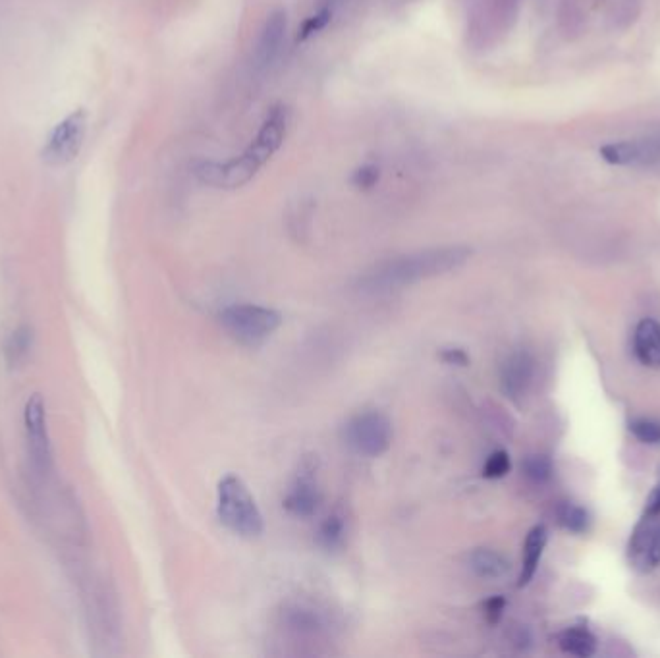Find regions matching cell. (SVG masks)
<instances>
[{
	"label": "cell",
	"instance_id": "13",
	"mask_svg": "<svg viewBox=\"0 0 660 658\" xmlns=\"http://www.w3.org/2000/svg\"><path fill=\"white\" fill-rule=\"evenodd\" d=\"M535 361L527 352H514L502 365L500 384L508 398L516 400L523 396L533 381Z\"/></svg>",
	"mask_w": 660,
	"mask_h": 658
},
{
	"label": "cell",
	"instance_id": "20",
	"mask_svg": "<svg viewBox=\"0 0 660 658\" xmlns=\"http://www.w3.org/2000/svg\"><path fill=\"white\" fill-rule=\"evenodd\" d=\"M286 624L300 633H315L323 628V618L311 608L294 606L286 612Z\"/></svg>",
	"mask_w": 660,
	"mask_h": 658
},
{
	"label": "cell",
	"instance_id": "16",
	"mask_svg": "<svg viewBox=\"0 0 660 658\" xmlns=\"http://www.w3.org/2000/svg\"><path fill=\"white\" fill-rule=\"evenodd\" d=\"M469 568L475 576L483 579H498L504 577L510 570L508 560L491 549H477L469 554Z\"/></svg>",
	"mask_w": 660,
	"mask_h": 658
},
{
	"label": "cell",
	"instance_id": "25",
	"mask_svg": "<svg viewBox=\"0 0 660 658\" xmlns=\"http://www.w3.org/2000/svg\"><path fill=\"white\" fill-rule=\"evenodd\" d=\"M630 431L635 435V439L647 444H657L660 442V423L653 419H637L630 425Z\"/></svg>",
	"mask_w": 660,
	"mask_h": 658
},
{
	"label": "cell",
	"instance_id": "18",
	"mask_svg": "<svg viewBox=\"0 0 660 658\" xmlns=\"http://www.w3.org/2000/svg\"><path fill=\"white\" fill-rule=\"evenodd\" d=\"M336 14V0H325L313 14H309L303 20L302 26L298 29V43H305L309 39H313L315 35H319L321 31L329 28L332 18Z\"/></svg>",
	"mask_w": 660,
	"mask_h": 658
},
{
	"label": "cell",
	"instance_id": "8",
	"mask_svg": "<svg viewBox=\"0 0 660 658\" xmlns=\"http://www.w3.org/2000/svg\"><path fill=\"white\" fill-rule=\"evenodd\" d=\"M87 130V116L82 109L74 110L60 120L47 138L43 147V161L49 166H64L72 163L83 147Z\"/></svg>",
	"mask_w": 660,
	"mask_h": 658
},
{
	"label": "cell",
	"instance_id": "7",
	"mask_svg": "<svg viewBox=\"0 0 660 658\" xmlns=\"http://www.w3.org/2000/svg\"><path fill=\"white\" fill-rule=\"evenodd\" d=\"M522 0H485L469 22L468 37L471 45L485 47L496 41L502 33L510 31L518 20Z\"/></svg>",
	"mask_w": 660,
	"mask_h": 658
},
{
	"label": "cell",
	"instance_id": "6",
	"mask_svg": "<svg viewBox=\"0 0 660 658\" xmlns=\"http://www.w3.org/2000/svg\"><path fill=\"white\" fill-rule=\"evenodd\" d=\"M24 425H26L29 469L41 481L53 469V450H51V439H49V429H47L45 402L39 394L31 396L26 402Z\"/></svg>",
	"mask_w": 660,
	"mask_h": 658
},
{
	"label": "cell",
	"instance_id": "28",
	"mask_svg": "<svg viewBox=\"0 0 660 658\" xmlns=\"http://www.w3.org/2000/svg\"><path fill=\"white\" fill-rule=\"evenodd\" d=\"M442 361H446L448 365L466 367L469 363V357L462 348H446V350H442Z\"/></svg>",
	"mask_w": 660,
	"mask_h": 658
},
{
	"label": "cell",
	"instance_id": "15",
	"mask_svg": "<svg viewBox=\"0 0 660 658\" xmlns=\"http://www.w3.org/2000/svg\"><path fill=\"white\" fill-rule=\"evenodd\" d=\"M547 529L543 525H537L533 527L529 533H527V539H525V547H523V566H522V576H520V585H527L535 572H537V566L541 562V556H543V550L547 547Z\"/></svg>",
	"mask_w": 660,
	"mask_h": 658
},
{
	"label": "cell",
	"instance_id": "10",
	"mask_svg": "<svg viewBox=\"0 0 660 658\" xmlns=\"http://www.w3.org/2000/svg\"><path fill=\"white\" fill-rule=\"evenodd\" d=\"M601 159L614 166H653L660 163V138L612 141L599 149Z\"/></svg>",
	"mask_w": 660,
	"mask_h": 658
},
{
	"label": "cell",
	"instance_id": "29",
	"mask_svg": "<svg viewBox=\"0 0 660 658\" xmlns=\"http://www.w3.org/2000/svg\"><path fill=\"white\" fill-rule=\"evenodd\" d=\"M645 514H647V516H660V487H657V489H655V493L649 496Z\"/></svg>",
	"mask_w": 660,
	"mask_h": 658
},
{
	"label": "cell",
	"instance_id": "24",
	"mask_svg": "<svg viewBox=\"0 0 660 658\" xmlns=\"http://www.w3.org/2000/svg\"><path fill=\"white\" fill-rule=\"evenodd\" d=\"M525 475L535 483H545L552 475V464L547 456H529L523 464Z\"/></svg>",
	"mask_w": 660,
	"mask_h": 658
},
{
	"label": "cell",
	"instance_id": "21",
	"mask_svg": "<svg viewBox=\"0 0 660 658\" xmlns=\"http://www.w3.org/2000/svg\"><path fill=\"white\" fill-rule=\"evenodd\" d=\"M31 348V330L28 327L14 330L6 344V357L10 365H18L22 359H26Z\"/></svg>",
	"mask_w": 660,
	"mask_h": 658
},
{
	"label": "cell",
	"instance_id": "9",
	"mask_svg": "<svg viewBox=\"0 0 660 658\" xmlns=\"http://www.w3.org/2000/svg\"><path fill=\"white\" fill-rule=\"evenodd\" d=\"M321 504V491L317 485V462L303 460L300 471L284 498L286 510L296 518H311Z\"/></svg>",
	"mask_w": 660,
	"mask_h": 658
},
{
	"label": "cell",
	"instance_id": "27",
	"mask_svg": "<svg viewBox=\"0 0 660 658\" xmlns=\"http://www.w3.org/2000/svg\"><path fill=\"white\" fill-rule=\"evenodd\" d=\"M504 606H506V601L502 597H498V595L485 603V618L489 620V624L500 622L502 612H504Z\"/></svg>",
	"mask_w": 660,
	"mask_h": 658
},
{
	"label": "cell",
	"instance_id": "14",
	"mask_svg": "<svg viewBox=\"0 0 660 658\" xmlns=\"http://www.w3.org/2000/svg\"><path fill=\"white\" fill-rule=\"evenodd\" d=\"M633 350L647 367H660V325L655 319H643L633 334Z\"/></svg>",
	"mask_w": 660,
	"mask_h": 658
},
{
	"label": "cell",
	"instance_id": "4",
	"mask_svg": "<svg viewBox=\"0 0 660 658\" xmlns=\"http://www.w3.org/2000/svg\"><path fill=\"white\" fill-rule=\"evenodd\" d=\"M220 321L222 327L240 344L259 346L280 327L282 317L275 309L253 303H240L226 307L220 313Z\"/></svg>",
	"mask_w": 660,
	"mask_h": 658
},
{
	"label": "cell",
	"instance_id": "22",
	"mask_svg": "<svg viewBox=\"0 0 660 658\" xmlns=\"http://www.w3.org/2000/svg\"><path fill=\"white\" fill-rule=\"evenodd\" d=\"M352 186L358 188L361 192H369L373 190L379 180H381V168L375 165V163H365V165L358 166L354 172H352Z\"/></svg>",
	"mask_w": 660,
	"mask_h": 658
},
{
	"label": "cell",
	"instance_id": "12",
	"mask_svg": "<svg viewBox=\"0 0 660 658\" xmlns=\"http://www.w3.org/2000/svg\"><path fill=\"white\" fill-rule=\"evenodd\" d=\"M286 29H288V18L284 10H275L269 14L265 20L263 28L259 31L257 43H255V66L259 70H267L276 62V58L282 53L284 39H286Z\"/></svg>",
	"mask_w": 660,
	"mask_h": 658
},
{
	"label": "cell",
	"instance_id": "17",
	"mask_svg": "<svg viewBox=\"0 0 660 658\" xmlns=\"http://www.w3.org/2000/svg\"><path fill=\"white\" fill-rule=\"evenodd\" d=\"M558 645L564 653L581 658L591 657L597 649V641L593 633L585 628H570L562 631L558 637Z\"/></svg>",
	"mask_w": 660,
	"mask_h": 658
},
{
	"label": "cell",
	"instance_id": "5",
	"mask_svg": "<svg viewBox=\"0 0 660 658\" xmlns=\"http://www.w3.org/2000/svg\"><path fill=\"white\" fill-rule=\"evenodd\" d=\"M344 440L359 456L379 458L392 444V423L385 413H359L346 423Z\"/></svg>",
	"mask_w": 660,
	"mask_h": 658
},
{
	"label": "cell",
	"instance_id": "19",
	"mask_svg": "<svg viewBox=\"0 0 660 658\" xmlns=\"http://www.w3.org/2000/svg\"><path fill=\"white\" fill-rule=\"evenodd\" d=\"M344 541H346V518H344V514L334 512L321 523L319 533H317V543L321 549L332 552V550L342 549Z\"/></svg>",
	"mask_w": 660,
	"mask_h": 658
},
{
	"label": "cell",
	"instance_id": "1",
	"mask_svg": "<svg viewBox=\"0 0 660 658\" xmlns=\"http://www.w3.org/2000/svg\"><path fill=\"white\" fill-rule=\"evenodd\" d=\"M290 128V110L275 105L263 118L255 138L246 151L228 161H203L195 166V176L201 184L217 190H236L249 184L263 166L282 147Z\"/></svg>",
	"mask_w": 660,
	"mask_h": 658
},
{
	"label": "cell",
	"instance_id": "23",
	"mask_svg": "<svg viewBox=\"0 0 660 658\" xmlns=\"http://www.w3.org/2000/svg\"><path fill=\"white\" fill-rule=\"evenodd\" d=\"M558 518H560V523H562L566 529H570V531H574V533L585 531L587 525H589V516H587V512H585L583 508L576 506V504H564V506L560 508V512H558Z\"/></svg>",
	"mask_w": 660,
	"mask_h": 658
},
{
	"label": "cell",
	"instance_id": "3",
	"mask_svg": "<svg viewBox=\"0 0 660 658\" xmlns=\"http://www.w3.org/2000/svg\"><path fill=\"white\" fill-rule=\"evenodd\" d=\"M217 512L224 527L240 537H257L263 533L261 510L246 483L236 475H226L220 481Z\"/></svg>",
	"mask_w": 660,
	"mask_h": 658
},
{
	"label": "cell",
	"instance_id": "11",
	"mask_svg": "<svg viewBox=\"0 0 660 658\" xmlns=\"http://www.w3.org/2000/svg\"><path fill=\"white\" fill-rule=\"evenodd\" d=\"M630 560L641 572H651L660 564L659 516H647L637 525L630 541Z\"/></svg>",
	"mask_w": 660,
	"mask_h": 658
},
{
	"label": "cell",
	"instance_id": "2",
	"mask_svg": "<svg viewBox=\"0 0 660 658\" xmlns=\"http://www.w3.org/2000/svg\"><path fill=\"white\" fill-rule=\"evenodd\" d=\"M471 255L464 246L429 247L390 257L359 276L358 288L365 294H386L413 286L421 280L460 269Z\"/></svg>",
	"mask_w": 660,
	"mask_h": 658
},
{
	"label": "cell",
	"instance_id": "26",
	"mask_svg": "<svg viewBox=\"0 0 660 658\" xmlns=\"http://www.w3.org/2000/svg\"><path fill=\"white\" fill-rule=\"evenodd\" d=\"M510 471V456L504 452V450H496L493 452L487 462H485V467H483V475L487 479H500L504 477L506 473Z\"/></svg>",
	"mask_w": 660,
	"mask_h": 658
}]
</instances>
